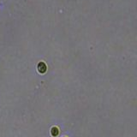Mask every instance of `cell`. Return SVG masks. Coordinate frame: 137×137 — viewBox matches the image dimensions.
I'll return each mask as SVG.
<instances>
[{"mask_svg":"<svg viewBox=\"0 0 137 137\" xmlns=\"http://www.w3.org/2000/svg\"><path fill=\"white\" fill-rule=\"evenodd\" d=\"M37 68H38L39 73L45 74L46 72V70H47V66H46V63H44V62H39V63H38Z\"/></svg>","mask_w":137,"mask_h":137,"instance_id":"1","label":"cell"},{"mask_svg":"<svg viewBox=\"0 0 137 137\" xmlns=\"http://www.w3.org/2000/svg\"><path fill=\"white\" fill-rule=\"evenodd\" d=\"M51 135H52L53 137H57L58 135H59V128L57 127H52L51 128Z\"/></svg>","mask_w":137,"mask_h":137,"instance_id":"2","label":"cell"},{"mask_svg":"<svg viewBox=\"0 0 137 137\" xmlns=\"http://www.w3.org/2000/svg\"><path fill=\"white\" fill-rule=\"evenodd\" d=\"M63 137H66V136H63Z\"/></svg>","mask_w":137,"mask_h":137,"instance_id":"3","label":"cell"}]
</instances>
